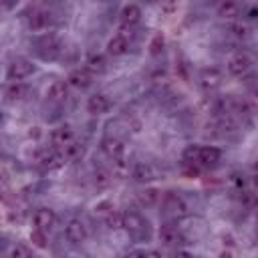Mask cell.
<instances>
[{
    "label": "cell",
    "mask_w": 258,
    "mask_h": 258,
    "mask_svg": "<svg viewBox=\"0 0 258 258\" xmlns=\"http://www.w3.org/2000/svg\"><path fill=\"white\" fill-rule=\"evenodd\" d=\"M34 73H36V64H34L32 60L24 58V56H18V58H14V60L8 64V69H6V79H8V81H24V79L32 77Z\"/></svg>",
    "instance_id": "1"
},
{
    "label": "cell",
    "mask_w": 258,
    "mask_h": 258,
    "mask_svg": "<svg viewBox=\"0 0 258 258\" xmlns=\"http://www.w3.org/2000/svg\"><path fill=\"white\" fill-rule=\"evenodd\" d=\"M163 210H165V214H169L175 220H181V218H185L189 214L187 202L179 194H175V191H167L163 196Z\"/></svg>",
    "instance_id": "2"
},
{
    "label": "cell",
    "mask_w": 258,
    "mask_h": 258,
    "mask_svg": "<svg viewBox=\"0 0 258 258\" xmlns=\"http://www.w3.org/2000/svg\"><path fill=\"white\" fill-rule=\"evenodd\" d=\"M123 230H127L133 238H141L143 234H147V220L139 212H123Z\"/></svg>",
    "instance_id": "3"
},
{
    "label": "cell",
    "mask_w": 258,
    "mask_h": 258,
    "mask_svg": "<svg viewBox=\"0 0 258 258\" xmlns=\"http://www.w3.org/2000/svg\"><path fill=\"white\" fill-rule=\"evenodd\" d=\"M157 240L163 244V246H169V248H177L181 244H185V236L181 234V230L173 224H161L157 228Z\"/></svg>",
    "instance_id": "4"
},
{
    "label": "cell",
    "mask_w": 258,
    "mask_h": 258,
    "mask_svg": "<svg viewBox=\"0 0 258 258\" xmlns=\"http://www.w3.org/2000/svg\"><path fill=\"white\" fill-rule=\"evenodd\" d=\"M64 236H67V240H69L71 244H75V246L85 244V242H87V238H89L87 224H85L83 220H79V218L69 220V224L64 226Z\"/></svg>",
    "instance_id": "5"
},
{
    "label": "cell",
    "mask_w": 258,
    "mask_h": 258,
    "mask_svg": "<svg viewBox=\"0 0 258 258\" xmlns=\"http://www.w3.org/2000/svg\"><path fill=\"white\" fill-rule=\"evenodd\" d=\"M36 161H38L46 171H54V169H60V167L64 165L67 157H64V153H60V149H56V147L50 145V149H42V151H40V155H38Z\"/></svg>",
    "instance_id": "6"
},
{
    "label": "cell",
    "mask_w": 258,
    "mask_h": 258,
    "mask_svg": "<svg viewBox=\"0 0 258 258\" xmlns=\"http://www.w3.org/2000/svg\"><path fill=\"white\" fill-rule=\"evenodd\" d=\"M228 73L232 77H244L250 69H252V58L246 52H236L228 58Z\"/></svg>",
    "instance_id": "7"
},
{
    "label": "cell",
    "mask_w": 258,
    "mask_h": 258,
    "mask_svg": "<svg viewBox=\"0 0 258 258\" xmlns=\"http://www.w3.org/2000/svg\"><path fill=\"white\" fill-rule=\"evenodd\" d=\"M67 83L69 87L73 89H79V91H85L93 85V73L87 69V67H79V69H73L67 77Z\"/></svg>",
    "instance_id": "8"
},
{
    "label": "cell",
    "mask_w": 258,
    "mask_h": 258,
    "mask_svg": "<svg viewBox=\"0 0 258 258\" xmlns=\"http://www.w3.org/2000/svg\"><path fill=\"white\" fill-rule=\"evenodd\" d=\"M48 139H50V145H52V147H56V149H64V147H67V145H69V143L75 139L73 127H71L69 123L56 125V127L50 131Z\"/></svg>",
    "instance_id": "9"
},
{
    "label": "cell",
    "mask_w": 258,
    "mask_h": 258,
    "mask_svg": "<svg viewBox=\"0 0 258 258\" xmlns=\"http://www.w3.org/2000/svg\"><path fill=\"white\" fill-rule=\"evenodd\" d=\"M36 52L42 56V58H56L58 52H60V44H58V38L54 34H42L36 42Z\"/></svg>",
    "instance_id": "10"
},
{
    "label": "cell",
    "mask_w": 258,
    "mask_h": 258,
    "mask_svg": "<svg viewBox=\"0 0 258 258\" xmlns=\"http://www.w3.org/2000/svg\"><path fill=\"white\" fill-rule=\"evenodd\" d=\"M52 24V14L44 8H38V10H32L30 16H28V28L32 32H44L48 30Z\"/></svg>",
    "instance_id": "11"
},
{
    "label": "cell",
    "mask_w": 258,
    "mask_h": 258,
    "mask_svg": "<svg viewBox=\"0 0 258 258\" xmlns=\"http://www.w3.org/2000/svg\"><path fill=\"white\" fill-rule=\"evenodd\" d=\"M32 224H34V228H40V230H44V232H50L52 226L56 224V214H54V210H52V208H46V206L38 208V210L32 214Z\"/></svg>",
    "instance_id": "12"
},
{
    "label": "cell",
    "mask_w": 258,
    "mask_h": 258,
    "mask_svg": "<svg viewBox=\"0 0 258 258\" xmlns=\"http://www.w3.org/2000/svg\"><path fill=\"white\" fill-rule=\"evenodd\" d=\"M111 107H113V101L105 93H95L87 99V111L91 115H105L111 111Z\"/></svg>",
    "instance_id": "13"
},
{
    "label": "cell",
    "mask_w": 258,
    "mask_h": 258,
    "mask_svg": "<svg viewBox=\"0 0 258 258\" xmlns=\"http://www.w3.org/2000/svg\"><path fill=\"white\" fill-rule=\"evenodd\" d=\"M200 85L204 91H216L222 85V71L216 67H206L200 73Z\"/></svg>",
    "instance_id": "14"
},
{
    "label": "cell",
    "mask_w": 258,
    "mask_h": 258,
    "mask_svg": "<svg viewBox=\"0 0 258 258\" xmlns=\"http://www.w3.org/2000/svg\"><path fill=\"white\" fill-rule=\"evenodd\" d=\"M222 159V151L214 145H200L198 149V163L202 167H214Z\"/></svg>",
    "instance_id": "15"
},
{
    "label": "cell",
    "mask_w": 258,
    "mask_h": 258,
    "mask_svg": "<svg viewBox=\"0 0 258 258\" xmlns=\"http://www.w3.org/2000/svg\"><path fill=\"white\" fill-rule=\"evenodd\" d=\"M101 149H103V151L107 153V157H111V159L125 157V151H127L123 139H119V137H105V139L101 141Z\"/></svg>",
    "instance_id": "16"
},
{
    "label": "cell",
    "mask_w": 258,
    "mask_h": 258,
    "mask_svg": "<svg viewBox=\"0 0 258 258\" xmlns=\"http://www.w3.org/2000/svg\"><path fill=\"white\" fill-rule=\"evenodd\" d=\"M216 12L222 20H238L240 14H242V6H240L238 0H222L218 4Z\"/></svg>",
    "instance_id": "17"
},
{
    "label": "cell",
    "mask_w": 258,
    "mask_h": 258,
    "mask_svg": "<svg viewBox=\"0 0 258 258\" xmlns=\"http://www.w3.org/2000/svg\"><path fill=\"white\" fill-rule=\"evenodd\" d=\"M121 24L123 26H129V28H133L135 24H139L141 22V16H143V12H141V8L137 6V4H125L123 8H121Z\"/></svg>",
    "instance_id": "18"
},
{
    "label": "cell",
    "mask_w": 258,
    "mask_h": 258,
    "mask_svg": "<svg viewBox=\"0 0 258 258\" xmlns=\"http://www.w3.org/2000/svg\"><path fill=\"white\" fill-rule=\"evenodd\" d=\"M129 50V38L125 34H115L113 38H109L107 42V54L109 56H123Z\"/></svg>",
    "instance_id": "19"
},
{
    "label": "cell",
    "mask_w": 258,
    "mask_h": 258,
    "mask_svg": "<svg viewBox=\"0 0 258 258\" xmlns=\"http://www.w3.org/2000/svg\"><path fill=\"white\" fill-rule=\"evenodd\" d=\"M28 95V87L22 83V81H10L4 89V97L6 101L10 103H16V101H22L24 97Z\"/></svg>",
    "instance_id": "20"
},
{
    "label": "cell",
    "mask_w": 258,
    "mask_h": 258,
    "mask_svg": "<svg viewBox=\"0 0 258 258\" xmlns=\"http://www.w3.org/2000/svg\"><path fill=\"white\" fill-rule=\"evenodd\" d=\"M131 177H133L137 183H149V181L155 179V169H153L149 163L139 161V163L133 165V169H131Z\"/></svg>",
    "instance_id": "21"
},
{
    "label": "cell",
    "mask_w": 258,
    "mask_h": 258,
    "mask_svg": "<svg viewBox=\"0 0 258 258\" xmlns=\"http://www.w3.org/2000/svg\"><path fill=\"white\" fill-rule=\"evenodd\" d=\"M159 200H161V191L157 187H145L137 191V202L141 208H153L159 204Z\"/></svg>",
    "instance_id": "22"
},
{
    "label": "cell",
    "mask_w": 258,
    "mask_h": 258,
    "mask_svg": "<svg viewBox=\"0 0 258 258\" xmlns=\"http://www.w3.org/2000/svg\"><path fill=\"white\" fill-rule=\"evenodd\" d=\"M67 95H69V83L67 81H52L48 85V89H46V97L50 101H54V103L64 101Z\"/></svg>",
    "instance_id": "23"
},
{
    "label": "cell",
    "mask_w": 258,
    "mask_h": 258,
    "mask_svg": "<svg viewBox=\"0 0 258 258\" xmlns=\"http://www.w3.org/2000/svg\"><path fill=\"white\" fill-rule=\"evenodd\" d=\"M85 67H87L93 75H101V73H105V69H107V58H105V54H101V52H89V56H87V60H85Z\"/></svg>",
    "instance_id": "24"
},
{
    "label": "cell",
    "mask_w": 258,
    "mask_h": 258,
    "mask_svg": "<svg viewBox=\"0 0 258 258\" xmlns=\"http://www.w3.org/2000/svg\"><path fill=\"white\" fill-rule=\"evenodd\" d=\"M111 181H113V173L109 169L95 167V171H93V183H95L97 189H107L111 185Z\"/></svg>",
    "instance_id": "25"
},
{
    "label": "cell",
    "mask_w": 258,
    "mask_h": 258,
    "mask_svg": "<svg viewBox=\"0 0 258 258\" xmlns=\"http://www.w3.org/2000/svg\"><path fill=\"white\" fill-rule=\"evenodd\" d=\"M163 48H165V36L161 32H155L151 36V40H149V54L151 56H159L163 52Z\"/></svg>",
    "instance_id": "26"
},
{
    "label": "cell",
    "mask_w": 258,
    "mask_h": 258,
    "mask_svg": "<svg viewBox=\"0 0 258 258\" xmlns=\"http://www.w3.org/2000/svg\"><path fill=\"white\" fill-rule=\"evenodd\" d=\"M83 151H85V147H83V143L81 141H71L64 149H62V153H64V157L69 159V161H75V159H79L81 155H83Z\"/></svg>",
    "instance_id": "27"
},
{
    "label": "cell",
    "mask_w": 258,
    "mask_h": 258,
    "mask_svg": "<svg viewBox=\"0 0 258 258\" xmlns=\"http://www.w3.org/2000/svg\"><path fill=\"white\" fill-rule=\"evenodd\" d=\"M30 242H32V246H36L38 250H44V248L48 246V236H46L44 230L34 228V230L30 232Z\"/></svg>",
    "instance_id": "28"
},
{
    "label": "cell",
    "mask_w": 258,
    "mask_h": 258,
    "mask_svg": "<svg viewBox=\"0 0 258 258\" xmlns=\"http://www.w3.org/2000/svg\"><path fill=\"white\" fill-rule=\"evenodd\" d=\"M105 226H107L109 230H119V228H123V212H117V210L109 212V214L105 216Z\"/></svg>",
    "instance_id": "29"
},
{
    "label": "cell",
    "mask_w": 258,
    "mask_h": 258,
    "mask_svg": "<svg viewBox=\"0 0 258 258\" xmlns=\"http://www.w3.org/2000/svg\"><path fill=\"white\" fill-rule=\"evenodd\" d=\"M113 175H117V177H127L129 175V163L125 161V157L113 159Z\"/></svg>",
    "instance_id": "30"
},
{
    "label": "cell",
    "mask_w": 258,
    "mask_h": 258,
    "mask_svg": "<svg viewBox=\"0 0 258 258\" xmlns=\"http://www.w3.org/2000/svg\"><path fill=\"white\" fill-rule=\"evenodd\" d=\"M240 194H242L240 200H242L244 206H248V208H258V194H256V191H246V189H242Z\"/></svg>",
    "instance_id": "31"
},
{
    "label": "cell",
    "mask_w": 258,
    "mask_h": 258,
    "mask_svg": "<svg viewBox=\"0 0 258 258\" xmlns=\"http://www.w3.org/2000/svg\"><path fill=\"white\" fill-rule=\"evenodd\" d=\"M30 254H32V250L28 246H24V244H16L10 250V258H28Z\"/></svg>",
    "instance_id": "32"
},
{
    "label": "cell",
    "mask_w": 258,
    "mask_h": 258,
    "mask_svg": "<svg viewBox=\"0 0 258 258\" xmlns=\"http://www.w3.org/2000/svg\"><path fill=\"white\" fill-rule=\"evenodd\" d=\"M113 210H115V206H113V202H109V200H103V202L95 204V214H99V216H107V214L113 212Z\"/></svg>",
    "instance_id": "33"
},
{
    "label": "cell",
    "mask_w": 258,
    "mask_h": 258,
    "mask_svg": "<svg viewBox=\"0 0 258 258\" xmlns=\"http://www.w3.org/2000/svg\"><path fill=\"white\" fill-rule=\"evenodd\" d=\"M232 30H234V34H236V36H240V38H244V36H248V34H250V28H248L246 24H240V22L232 24Z\"/></svg>",
    "instance_id": "34"
},
{
    "label": "cell",
    "mask_w": 258,
    "mask_h": 258,
    "mask_svg": "<svg viewBox=\"0 0 258 258\" xmlns=\"http://www.w3.org/2000/svg\"><path fill=\"white\" fill-rule=\"evenodd\" d=\"M250 183H252L254 191L258 194V161H256V163H254V167H252V177H250Z\"/></svg>",
    "instance_id": "35"
},
{
    "label": "cell",
    "mask_w": 258,
    "mask_h": 258,
    "mask_svg": "<svg viewBox=\"0 0 258 258\" xmlns=\"http://www.w3.org/2000/svg\"><path fill=\"white\" fill-rule=\"evenodd\" d=\"M248 103H250V109H252V111H258V89H254V91H252V95H250Z\"/></svg>",
    "instance_id": "36"
},
{
    "label": "cell",
    "mask_w": 258,
    "mask_h": 258,
    "mask_svg": "<svg viewBox=\"0 0 258 258\" xmlns=\"http://www.w3.org/2000/svg\"><path fill=\"white\" fill-rule=\"evenodd\" d=\"M16 2H18V0H0V4H2L4 10H12V8L16 6Z\"/></svg>",
    "instance_id": "37"
},
{
    "label": "cell",
    "mask_w": 258,
    "mask_h": 258,
    "mask_svg": "<svg viewBox=\"0 0 258 258\" xmlns=\"http://www.w3.org/2000/svg\"><path fill=\"white\" fill-rule=\"evenodd\" d=\"M246 16L252 18V20H256V18H258V8H250V10L246 12Z\"/></svg>",
    "instance_id": "38"
}]
</instances>
